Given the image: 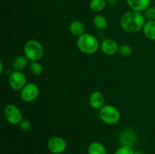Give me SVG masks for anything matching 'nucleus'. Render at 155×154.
Listing matches in <instances>:
<instances>
[{
  "label": "nucleus",
  "instance_id": "6",
  "mask_svg": "<svg viewBox=\"0 0 155 154\" xmlns=\"http://www.w3.org/2000/svg\"><path fill=\"white\" fill-rule=\"evenodd\" d=\"M39 95V87L33 82H29L21 90V98L24 102L31 103L38 98Z\"/></svg>",
  "mask_w": 155,
  "mask_h": 154
},
{
  "label": "nucleus",
  "instance_id": "12",
  "mask_svg": "<svg viewBox=\"0 0 155 154\" xmlns=\"http://www.w3.org/2000/svg\"><path fill=\"white\" fill-rule=\"evenodd\" d=\"M131 10L144 12L150 6L151 0H126Z\"/></svg>",
  "mask_w": 155,
  "mask_h": 154
},
{
  "label": "nucleus",
  "instance_id": "17",
  "mask_svg": "<svg viewBox=\"0 0 155 154\" xmlns=\"http://www.w3.org/2000/svg\"><path fill=\"white\" fill-rule=\"evenodd\" d=\"M93 25L95 26V28L98 30H104L107 27V20L104 15L102 14H97L95 15L92 20Z\"/></svg>",
  "mask_w": 155,
  "mask_h": 154
},
{
  "label": "nucleus",
  "instance_id": "4",
  "mask_svg": "<svg viewBox=\"0 0 155 154\" xmlns=\"http://www.w3.org/2000/svg\"><path fill=\"white\" fill-rule=\"evenodd\" d=\"M98 116L104 123L109 125H116L120 120V113L118 109L110 104L101 107L99 110Z\"/></svg>",
  "mask_w": 155,
  "mask_h": 154
},
{
  "label": "nucleus",
  "instance_id": "18",
  "mask_svg": "<svg viewBox=\"0 0 155 154\" xmlns=\"http://www.w3.org/2000/svg\"><path fill=\"white\" fill-rule=\"evenodd\" d=\"M106 0H91L89 2V8L95 13L102 11L107 5Z\"/></svg>",
  "mask_w": 155,
  "mask_h": 154
},
{
  "label": "nucleus",
  "instance_id": "2",
  "mask_svg": "<svg viewBox=\"0 0 155 154\" xmlns=\"http://www.w3.org/2000/svg\"><path fill=\"white\" fill-rule=\"evenodd\" d=\"M77 47L83 54L91 55L98 51L100 44L94 35L85 33L77 38Z\"/></svg>",
  "mask_w": 155,
  "mask_h": 154
},
{
  "label": "nucleus",
  "instance_id": "16",
  "mask_svg": "<svg viewBox=\"0 0 155 154\" xmlns=\"http://www.w3.org/2000/svg\"><path fill=\"white\" fill-rule=\"evenodd\" d=\"M106 149L104 145L98 141L92 142L88 146V154H106Z\"/></svg>",
  "mask_w": 155,
  "mask_h": 154
},
{
  "label": "nucleus",
  "instance_id": "11",
  "mask_svg": "<svg viewBox=\"0 0 155 154\" xmlns=\"http://www.w3.org/2000/svg\"><path fill=\"white\" fill-rule=\"evenodd\" d=\"M105 98L102 92L95 91L90 95L89 98V104L92 109L99 110L104 106Z\"/></svg>",
  "mask_w": 155,
  "mask_h": 154
},
{
  "label": "nucleus",
  "instance_id": "21",
  "mask_svg": "<svg viewBox=\"0 0 155 154\" xmlns=\"http://www.w3.org/2000/svg\"><path fill=\"white\" fill-rule=\"evenodd\" d=\"M134 149L133 146H127V145H120V146L116 149L114 154H133Z\"/></svg>",
  "mask_w": 155,
  "mask_h": 154
},
{
  "label": "nucleus",
  "instance_id": "8",
  "mask_svg": "<svg viewBox=\"0 0 155 154\" xmlns=\"http://www.w3.org/2000/svg\"><path fill=\"white\" fill-rule=\"evenodd\" d=\"M47 147L52 154H61L66 150L67 141L59 136L51 137L47 142Z\"/></svg>",
  "mask_w": 155,
  "mask_h": 154
},
{
  "label": "nucleus",
  "instance_id": "26",
  "mask_svg": "<svg viewBox=\"0 0 155 154\" xmlns=\"http://www.w3.org/2000/svg\"><path fill=\"white\" fill-rule=\"evenodd\" d=\"M133 154H145V153H144L143 152H142V151H135Z\"/></svg>",
  "mask_w": 155,
  "mask_h": 154
},
{
  "label": "nucleus",
  "instance_id": "9",
  "mask_svg": "<svg viewBox=\"0 0 155 154\" xmlns=\"http://www.w3.org/2000/svg\"><path fill=\"white\" fill-rule=\"evenodd\" d=\"M119 142L120 145L133 146L137 142V134L133 129L127 128L120 134Z\"/></svg>",
  "mask_w": 155,
  "mask_h": 154
},
{
  "label": "nucleus",
  "instance_id": "27",
  "mask_svg": "<svg viewBox=\"0 0 155 154\" xmlns=\"http://www.w3.org/2000/svg\"><path fill=\"white\" fill-rule=\"evenodd\" d=\"M106 154H110V153H108V152H106Z\"/></svg>",
  "mask_w": 155,
  "mask_h": 154
},
{
  "label": "nucleus",
  "instance_id": "7",
  "mask_svg": "<svg viewBox=\"0 0 155 154\" xmlns=\"http://www.w3.org/2000/svg\"><path fill=\"white\" fill-rule=\"evenodd\" d=\"M8 83L10 87L15 91H21L27 84V78L22 71L14 70L9 75Z\"/></svg>",
  "mask_w": 155,
  "mask_h": 154
},
{
  "label": "nucleus",
  "instance_id": "10",
  "mask_svg": "<svg viewBox=\"0 0 155 154\" xmlns=\"http://www.w3.org/2000/svg\"><path fill=\"white\" fill-rule=\"evenodd\" d=\"M100 48L104 54L108 56H112L118 53L119 45L117 42L113 39H105L101 42L100 45Z\"/></svg>",
  "mask_w": 155,
  "mask_h": 154
},
{
  "label": "nucleus",
  "instance_id": "23",
  "mask_svg": "<svg viewBox=\"0 0 155 154\" xmlns=\"http://www.w3.org/2000/svg\"><path fill=\"white\" fill-rule=\"evenodd\" d=\"M19 127L21 131H29L31 129V122L27 119H23L21 122L19 123Z\"/></svg>",
  "mask_w": 155,
  "mask_h": 154
},
{
  "label": "nucleus",
  "instance_id": "13",
  "mask_svg": "<svg viewBox=\"0 0 155 154\" xmlns=\"http://www.w3.org/2000/svg\"><path fill=\"white\" fill-rule=\"evenodd\" d=\"M85 28L86 27H85L84 24L78 20L72 21L69 25V30L71 34L77 37L85 33V30H86Z\"/></svg>",
  "mask_w": 155,
  "mask_h": 154
},
{
  "label": "nucleus",
  "instance_id": "14",
  "mask_svg": "<svg viewBox=\"0 0 155 154\" xmlns=\"http://www.w3.org/2000/svg\"><path fill=\"white\" fill-rule=\"evenodd\" d=\"M30 60L25 55H19L14 59L12 62V68L14 70L22 71L29 65Z\"/></svg>",
  "mask_w": 155,
  "mask_h": 154
},
{
  "label": "nucleus",
  "instance_id": "19",
  "mask_svg": "<svg viewBox=\"0 0 155 154\" xmlns=\"http://www.w3.org/2000/svg\"><path fill=\"white\" fill-rule=\"evenodd\" d=\"M29 68L30 72L34 75H40L43 72V67L39 61L30 62Z\"/></svg>",
  "mask_w": 155,
  "mask_h": 154
},
{
  "label": "nucleus",
  "instance_id": "5",
  "mask_svg": "<svg viewBox=\"0 0 155 154\" xmlns=\"http://www.w3.org/2000/svg\"><path fill=\"white\" fill-rule=\"evenodd\" d=\"M4 116L6 121L11 125H19L23 119V114L18 106L8 104L4 109Z\"/></svg>",
  "mask_w": 155,
  "mask_h": 154
},
{
  "label": "nucleus",
  "instance_id": "25",
  "mask_svg": "<svg viewBox=\"0 0 155 154\" xmlns=\"http://www.w3.org/2000/svg\"><path fill=\"white\" fill-rule=\"evenodd\" d=\"M2 72H3V63H2V61L0 60V75H2Z\"/></svg>",
  "mask_w": 155,
  "mask_h": 154
},
{
  "label": "nucleus",
  "instance_id": "1",
  "mask_svg": "<svg viewBox=\"0 0 155 154\" xmlns=\"http://www.w3.org/2000/svg\"><path fill=\"white\" fill-rule=\"evenodd\" d=\"M146 22L145 16L142 12L136 11H128L121 16L120 24L124 31L130 33H137L142 30Z\"/></svg>",
  "mask_w": 155,
  "mask_h": 154
},
{
  "label": "nucleus",
  "instance_id": "22",
  "mask_svg": "<svg viewBox=\"0 0 155 154\" xmlns=\"http://www.w3.org/2000/svg\"><path fill=\"white\" fill-rule=\"evenodd\" d=\"M144 16L145 20L147 21H155V7L151 6L148 7L146 10L144 11Z\"/></svg>",
  "mask_w": 155,
  "mask_h": 154
},
{
  "label": "nucleus",
  "instance_id": "20",
  "mask_svg": "<svg viewBox=\"0 0 155 154\" xmlns=\"http://www.w3.org/2000/svg\"><path fill=\"white\" fill-rule=\"evenodd\" d=\"M118 53L123 57H128V56L131 55V54L133 53V48L130 45L123 44V45H119Z\"/></svg>",
  "mask_w": 155,
  "mask_h": 154
},
{
  "label": "nucleus",
  "instance_id": "15",
  "mask_svg": "<svg viewBox=\"0 0 155 154\" xmlns=\"http://www.w3.org/2000/svg\"><path fill=\"white\" fill-rule=\"evenodd\" d=\"M142 32L149 40H155V21H147L145 23Z\"/></svg>",
  "mask_w": 155,
  "mask_h": 154
},
{
  "label": "nucleus",
  "instance_id": "24",
  "mask_svg": "<svg viewBox=\"0 0 155 154\" xmlns=\"http://www.w3.org/2000/svg\"><path fill=\"white\" fill-rule=\"evenodd\" d=\"M109 4V5L111 6V7H115L118 5L119 3V0H107V2Z\"/></svg>",
  "mask_w": 155,
  "mask_h": 154
},
{
  "label": "nucleus",
  "instance_id": "3",
  "mask_svg": "<svg viewBox=\"0 0 155 154\" xmlns=\"http://www.w3.org/2000/svg\"><path fill=\"white\" fill-rule=\"evenodd\" d=\"M24 53L30 62L39 61L44 55V48L39 41L30 39L24 45Z\"/></svg>",
  "mask_w": 155,
  "mask_h": 154
}]
</instances>
